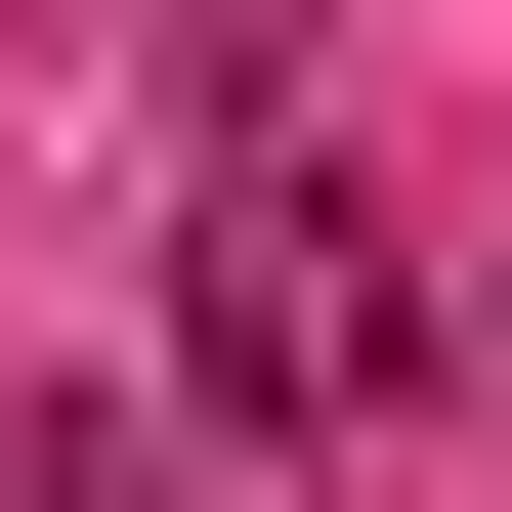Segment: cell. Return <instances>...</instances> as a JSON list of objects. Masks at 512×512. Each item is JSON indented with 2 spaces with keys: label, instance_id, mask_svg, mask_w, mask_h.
I'll use <instances>...</instances> for the list:
<instances>
[{
  "label": "cell",
  "instance_id": "6da1fadb",
  "mask_svg": "<svg viewBox=\"0 0 512 512\" xmlns=\"http://www.w3.org/2000/svg\"><path fill=\"white\" fill-rule=\"evenodd\" d=\"M171 384H214V427H384V384H427V299H384V214L299 171V128L171 214Z\"/></svg>",
  "mask_w": 512,
  "mask_h": 512
},
{
  "label": "cell",
  "instance_id": "7a4b0ae2",
  "mask_svg": "<svg viewBox=\"0 0 512 512\" xmlns=\"http://www.w3.org/2000/svg\"><path fill=\"white\" fill-rule=\"evenodd\" d=\"M0 512H171V427H128V384H43V427H0Z\"/></svg>",
  "mask_w": 512,
  "mask_h": 512
}]
</instances>
